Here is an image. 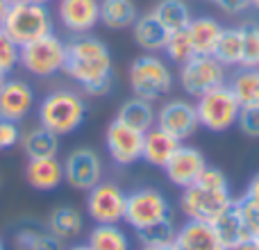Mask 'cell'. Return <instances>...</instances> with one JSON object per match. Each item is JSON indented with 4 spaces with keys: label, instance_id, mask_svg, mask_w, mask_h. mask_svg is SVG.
Returning <instances> with one entry per match:
<instances>
[{
    "label": "cell",
    "instance_id": "cell-1",
    "mask_svg": "<svg viewBox=\"0 0 259 250\" xmlns=\"http://www.w3.org/2000/svg\"><path fill=\"white\" fill-rule=\"evenodd\" d=\"M64 73L75 80L87 96H107L114 82V59L107 44L98 36L77 34V39L66 44Z\"/></svg>",
    "mask_w": 259,
    "mask_h": 250
},
{
    "label": "cell",
    "instance_id": "cell-2",
    "mask_svg": "<svg viewBox=\"0 0 259 250\" xmlns=\"http://www.w3.org/2000/svg\"><path fill=\"white\" fill-rule=\"evenodd\" d=\"M36 116L41 128L55 132L57 137H66L82 128L87 118V103L77 91L57 89L44 96L36 107Z\"/></svg>",
    "mask_w": 259,
    "mask_h": 250
},
{
    "label": "cell",
    "instance_id": "cell-3",
    "mask_svg": "<svg viewBox=\"0 0 259 250\" xmlns=\"http://www.w3.org/2000/svg\"><path fill=\"white\" fill-rule=\"evenodd\" d=\"M3 30L18 46H25L30 41H36L41 36L55 32L53 14H50L48 5L30 3V0L21 5H12L3 21Z\"/></svg>",
    "mask_w": 259,
    "mask_h": 250
},
{
    "label": "cell",
    "instance_id": "cell-4",
    "mask_svg": "<svg viewBox=\"0 0 259 250\" xmlns=\"http://www.w3.org/2000/svg\"><path fill=\"white\" fill-rule=\"evenodd\" d=\"M130 89L137 98L159 100L173 89V73L168 64L155 53H146L137 57L130 66Z\"/></svg>",
    "mask_w": 259,
    "mask_h": 250
},
{
    "label": "cell",
    "instance_id": "cell-5",
    "mask_svg": "<svg viewBox=\"0 0 259 250\" xmlns=\"http://www.w3.org/2000/svg\"><path fill=\"white\" fill-rule=\"evenodd\" d=\"M64 64H66V41L59 39L55 32L21 46L18 66L34 77H53L57 73H64Z\"/></svg>",
    "mask_w": 259,
    "mask_h": 250
},
{
    "label": "cell",
    "instance_id": "cell-6",
    "mask_svg": "<svg viewBox=\"0 0 259 250\" xmlns=\"http://www.w3.org/2000/svg\"><path fill=\"white\" fill-rule=\"evenodd\" d=\"M198 121L200 128L209 130V132H225V130L234 128L241 112V103L234 96V91L230 89V85H219L214 89H209L207 94H202L196 103Z\"/></svg>",
    "mask_w": 259,
    "mask_h": 250
},
{
    "label": "cell",
    "instance_id": "cell-7",
    "mask_svg": "<svg viewBox=\"0 0 259 250\" xmlns=\"http://www.w3.org/2000/svg\"><path fill=\"white\" fill-rule=\"evenodd\" d=\"M232 202L234 198L230 191H214V189H205L200 184H191V187L182 189L180 210L189 221L214 223L223 212L232 207Z\"/></svg>",
    "mask_w": 259,
    "mask_h": 250
},
{
    "label": "cell",
    "instance_id": "cell-8",
    "mask_svg": "<svg viewBox=\"0 0 259 250\" xmlns=\"http://www.w3.org/2000/svg\"><path fill=\"white\" fill-rule=\"evenodd\" d=\"M178 77L184 94L200 98L202 94L225 82V66L214 55H193L189 62L180 66Z\"/></svg>",
    "mask_w": 259,
    "mask_h": 250
},
{
    "label": "cell",
    "instance_id": "cell-9",
    "mask_svg": "<svg viewBox=\"0 0 259 250\" xmlns=\"http://www.w3.org/2000/svg\"><path fill=\"white\" fill-rule=\"evenodd\" d=\"M127 193L116 182L100 180L87 191V214L94 223H121L125 219Z\"/></svg>",
    "mask_w": 259,
    "mask_h": 250
},
{
    "label": "cell",
    "instance_id": "cell-10",
    "mask_svg": "<svg viewBox=\"0 0 259 250\" xmlns=\"http://www.w3.org/2000/svg\"><path fill=\"white\" fill-rule=\"evenodd\" d=\"M62 164L64 182L75 191H89L103 180V159L94 148H75Z\"/></svg>",
    "mask_w": 259,
    "mask_h": 250
},
{
    "label": "cell",
    "instance_id": "cell-11",
    "mask_svg": "<svg viewBox=\"0 0 259 250\" xmlns=\"http://www.w3.org/2000/svg\"><path fill=\"white\" fill-rule=\"evenodd\" d=\"M170 216V205L166 200V196L157 189H137V191L127 193L125 202V223L132 225L134 230L146 228V225L155 223Z\"/></svg>",
    "mask_w": 259,
    "mask_h": 250
},
{
    "label": "cell",
    "instance_id": "cell-12",
    "mask_svg": "<svg viewBox=\"0 0 259 250\" xmlns=\"http://www.w3.org/2000/svg\"><path fill=\"white\" fill-rule=\"evenodd\" d=\"M105 146H107V152L114 164L132 166L143 155V132L114 118L105 130Z\"/></svg>",
    "mask_w": 259,
    "mask_h": 250
},
{
    "label": "cell",
    "instance_id": "cell-13",
    "mask_svg": "<svg viewBox=\"0 0 259 250\" xmlns=\"http://www.w3.org/2000/svg\"><path fill=\"white\" fill-rule=\"evenodd\" d=\"M155 125L161 128L164 132L173 134L180 141H184V139L196 134V130L200 128V121H198L196 105L182 98H173L161 105V109L157 112Z\"/></svg>",
    "mask_w": 259,
    "mask_h": 250
},
{
    "label": "cell",
    "instance_id": "cell-14",
    "mask_svg": "<svg viewBox=\"0 0 259 250\" xmlns=\"http://www.w3.org/2000/svg\"><path fill=\"white\" fill-rule=\"evenodd\" d=\"M205 166H207L205 155H202L198 148L184 146L182 143V146L173 152V157L164 164V173L170 184H175V187H180V189H187L198 182V178H200V173L205 171Z\"/></svg>",
    "mask_w": 259,
    "mask_h": 250
},
{
    "label": "cell",
    "instance_id": "cell-15",
    "mask_svg": "<svg viewBox=\"0 0 259 250\" xmlns=\"http://www.w3.org/2000/svg\"><path fill=\"white\" fill-rule=\"evenodd\" d=\"M57 18L71 34H89L100 23V0H57Z\"/></svg>",
    "mask_w": 259,
    "mask_h": 250
},
{
    "label": "cell",
    "instance_id": "cell-16",
    "mask_svg": "<svg viewBox=\"0 0 259 250\" xmlns=\"http://www.w3.org/2000/svg\"><path fill=\"white\" fill-rule=\"evenodd\" d=\"M34 109V89L21 77H7L0 87V116L21 123Z\"/></svg>",
    "mask_w": 259,
    "mask_h": 250
},
{
    "label": "cell",
    "instance_id": "cell-17",
    "mask_svg": "<svg viewBox=\"0 0 259 250\" xmlns=\"http://www.w3.org/2000/svg\"><path fill=\"white\" fill-rule=\"evenodd\" d=\"M175 250H225L214 225L202 221H189L178 230L173 241Z\"/></svg>",
    "mask_w": 259,
    "mask_h": 250
},
{
    "label": "cell",
    "instance_id": "cell-18",
    "mask_svg": "<svg viewBox=\"0 0 259 250\" xmlns=\"http://www.w3.org/2000/svg\"><path fill=\"white\" fill-rule=\"evenodd\" d=\"M25 182L34 191H55L64 184V164L57 157H41L27 159L25 164Z\"/></svg>",
    "mask_w": 259,
    "mask_h": 250
},
{
    "label": "cell",
    "instance_id": "cell-19",
    "mask_svg": "<svg viewBox=\"0 0 259 250\" xmlns=\"http://www.w3.org/2000/svg\"><path fill=\"white\" fill-rule=\"evenodd\" d=\"M182 146L180 139H175L173 134L164 132L161 128H150L148 132H143V155L141 159L148 161L150 166L164 169V164L173 157V152Z\"/></svg>",
    "mask_w": 259,
    "mask_h": 250
},
{
    "label": "cell",
    "instance_id": "cell-20",
    "mask_svg": "<svg viewBox=\"0 0 259 250\" xmlns=\"http://www.w3.org/2000/svg\"><path fill=\"white\" fill-rule=\"evenodd\" d=\"M132 36L137 41V46L146 53H161L166 46V39H168V30L157 21V16L152 12L141 14L137 16L132 25Z\"/></svg>",
    "mask_w": 259,
    "mask_h": 250
},
{
    "label": "cell",
    "instance_id": "cell-21",
    "mask_svg": "<svg viewBox=\"0 0 259 250\" xmlns=\"http://www.w3.org/2000/svg\"><path fill=\"white\" fill-rule=\"evenodd\" d=\"M46 230L62 241H73L84 230V216L71 205L55 207L46 219Z\"/></svg>",
    "mask_w": 259,
    "mask_h": 250
},
{
    "label": "cell",
    "instance_id": "cell-22",
    "mask_svg": "<svg viewBox=\"0 0 259 250\" xmlns=\"http://www.w3.org/2000/svg\"><path fill=\"white\" fill-rule=\"evenodd\" d=\"M21 150L27 159H41V157H57L59 152V137L46 128H32L27 132H21L18 141Z\"/></svg>",
    "mask_w": 259,
    "mask_h": 250
},
{
    "label": "cell",
    "instance_id": "cell-23",
    "mask_svg": "<svg viewBox=\"0 0 259 250\" xmlns=\"http://www.w3.org/2000/svg\"><path fill=\"white\" fill-rule=\"evenodd\" d=\"M187 30H189V34H191L196 55H214L219 36H221V32H223V25H221L216 18H211V16L191 18Z\"/></svg>",
    "mask_w": 259,
    "mask_h": 250
},
{
    "label": "cell",
    "instance_id": "cell-24",
    "mask_svg": "<svg viewBox=\"0 0 259 250\" xmlns=\"http://www.w3.org/2000/svg\"><path fill=\"white\" fill-rule=\"evenodd\" d=\"M137 16L134 0H100V23L107 30H127L134 25Z\"/></svg>",
    "mask_w": 259,
    "mask_h": 250
},
{
    "label": "cell",
    "instance_id": "cell-25",
    "mask_svg": "<svg viewBox=\"0 0 259 250\" xmlns=\"http://www.w3.org/2000/svg\"><path fill=\"white\" fill-rule=\"evenodd\" d=\"M118 121L127 123L130 128L139 130V132H148L150 128H155V121H157V112L152 107L150 100H143V98H130L125 103L118 107V114H116Z\"/></svg>",
    "mask_w": 259,
    "mask_h": 250
},
{
    "label": "cell",
    "instance_id": "cell-26",
    "mask_svg": "<svg viewBox=\"0 0 259 250\" xmlns=\"http://www.w3.org/2000/svg\"><path fill=\"white\" fill-rule=\"evenodd\" d=\"M211 225H214L216 234H219V239L225 246V250H232L239 241L250 237V232L246 230V223H243V219H241V214H239L234 202H232V207H230L228 212H223Z\"/></svg>",
    "mask_w": 259,
    "mask_h": 250
},
{
    "label": "cell",
    "instance_id": "cell-27",
    "mask_svg": "<svg viewBox=\"0 0 259 250\" xmlns=\"http://www.w3.org/2000/svg\"><path fill=\"white\" fill-rule=\"evenodd\" d=\"M87 243L91 250H130V237L118 223H96Z\"/></svg>",
    "mask_w": 259,
    "mask_h": 250
},
{
    "label": "cell",
    "instance_id": "cell-28",
    "mask_svg": "<svg viewBox=\"0 0 259 250\" xmlns=\"http://www.w3.org/2000/svg\"><path fill=\"white\" fill-rule=\"evenodd\" d=\"M152 14L157 16V21L166 27L168 32L184 30L191 23V9L184 0H159L152 7Z\"/></svg>",
    "mask_w": 259,
    "mask_h": 250
},
{
    "label": "cell",
    "instance_id": "cell-29",
    "mask_svg": "<svg viewBox=\"0 0 259 250\" xmlns=\"http://www.w3.org/2000/svg\"><path fill=\"white\" fill-rule=\"evenodd\" d=\"M243 53V34L241 27H223L219 36V44L214 48V57L223 64L225 68L239 66Z\"/></svg>",
    "mask_w": 259,
    "mask_h": 250
},
{
    "label": "cell",
    "instance_id": "cell-30",
    "mask_svg": "<svg viewBox=\"0 0 259 250\" xmlns=\"http://www.w3.org/2000/svg\"><path fill=\"white\" fill-rule=\"evenodd\" d=\"M134 232H137V239L141 241V246H173L178 228H175L173 219L166 216V219L155 221V223L139 228Z\"/></svg>",
    "mask_w": 259,
    "mask_h": 250
},
{
    "label": "cell",
    "instance_id": "cell-31",
    "mask_svg": "<svg viewBox=\"0 0 259 250\" xmlns=\"http://www.w3.org/2000/svg\"><path fill=\"white\" fill-rule=\"evenodd\" d=\"M230 89L239 98L241 107L259 105V68H241L230 82Z\"/></svg>",
    "mask_w": 259,
    "mask_h": 250
},
{
    "label": "cell",
    "instance_id": "cell-32",
    "mask_svg": "<svg viewBox=\"0 0 259 250\" xmlns=\"http://www.w3.org/2000/svg\"><path fill=\"white\" fill-rule=\"evenodd\" d=\"M161 53H164L170 62L180 64V66H182L184 62H189V59L196 55V50H193V41H191V34H189L187 27H184V30L168 32V39H166V46Z\"/></svg>",
    "mask_w": 259,
    "mask_h": 250
},
{
    "label": "cell",
    "instance_id": "cell-33",
    "mask_svg": "<svg viewBox=\"0 0 259 250\" xmlns=\"http://www.w3.org/2000/svg\"><path fill=\"white\" fill-rule=\"evenodd\" d=\"M243 34V53H241V68H259V25L248 23L241 25Z\"/></svg>",
    "mask_w": 259,
    "mask_h": 250
},
{
    "label": "cell",
    "instance_id": "cell-34",
    "mask_svg": "<svg viewBox=\"0 0 259 250\" xmlns=\"http://www.w3.org/2000/svg\"><path fill=\"white\" fill-rule=\"evenodd\" d=\"M18 59H21V46L0 27V71L9 75L18 66Z\"/></svg>",
    "mask_w": 259,
    "mask_h": 250
},
{
    "label": "cell",
    "instance_id": "cell-35",
    "mask_svg": "<svg viewBox=\"0 0 259 250\" xmlns=\"http://www.w3.org/2000/svg\"><path fill=\"white\" fill-rule=\"evenodd\" d=\"M237 125L246 137L259 139V105H246V107H241Z\"/></svg>",
    "mask_w": 259,
    "mask_h": 250
},
{
    "label": "cell",
    "instance_id": "cell-36",
    "mask_svg": "<svg viewBox=\"0 0 259 250\" xmlns=\"http://www.w3.org/2000/svg\"><path fill=\"white\" fill-rule=\"evenodd\" d=\"M196 184H200V187H205V189H214V191H230L228 175L221 169H216V166H205V171L200 173Z\"/></svg>",
    "mask_w": 259,
    "mask_h": 250
},
{
    "label": "cell",
    "instance_id": "cell-37",
    "mask_svg": "<svg viewBox=\"0 0 259 250\" xmlns=\"http://www.w3.org/2000/svg\"><path fill=\"white\" fill-rule=\"evenodd\" d=\"M234 205H237L239 214H241L243 223H246V230L252 234V237H257L259 234V207L252 205L248 198H234Z\"/></svg>",
    "mask_w": 259,
    "mask_h": 250
},
{
    "label": "cell",
    "instance_id": "cell-38",
    "mask_svg": "<svg viewBox=\"0 0 259 250\" xmlns=\"http://www.w3.org/2000/svg\"><path fill=\"white\" fill-rule=\"evenodd\" d=\"M18 141H21V128H18V123L0 116V152L12 150L14 146H18Z\"/></svg>",
    "mask_w": 259,
    "mask_h": 250
},
{
    "label": "cell",
    "instance_id": "cell-39",
    "mask_svg": "<svg viewBox=\"0 0 259 250\" xmlns=\"http://www.w3.org/2000/svg\"><path fill=\"white\" fill-rule=\"evenodd\" d=\"M41 230L36 228H21L14 234V248L16 250H34V243L39 239Z\"/></svg>",
    "mask_w": 259,
    "mask_h": 250
},
{
    "label": "cell",
    "instance_id": "cell-40",
    "mask_svg": "<svg viewBox=\"0 0 259 250\" xmlns=\"http://www.w3.org/2000/svg\"><path fill=\"white\" fill-rule=\"evenodd\" d=\"M209 3H214L228 16H239V14H243L250 7V0H209Z\"/></svg>",
    "mask_w": 259,
    "mask_h": 250
},
{
    "label": "cell",
    "instance_id": "cell-41",
    "mask_svg": "<svg viewBox=\"0 0 259 250\" xmlns=\"http://www.w3.org/2000/svg\"><path fill=\"white\" fill-rule=\"evenodd\" d=\"M34 250H64V241L62 239H57L55 234H50L48 230H41V234H39V239H36V243H34Z\"/></svg>",
    "mask_w": 259,
    "mask_h": 250
},
{
    "label": "cell",
    "instance_id": "cell-42",
    "mask_svg": "<svg viewBox=\"0 0 259 250\" xmlns=\"http://www.w3.org/2000/svg\"><path fill=\"white\" fill-rule=\"evenodd\" d=\"M243 198H248L252 205L259 207V173L250 180V184H248V189H246V193H243Z\"/></svg>",
    "mask_w": 259,
    "mask_h": 250
},
{
    "label": "cell",
    "instance_id": "cell-43",
    "mask_svg": "<svg viewBox=\"0 0 259 250\" xmlns=\"http://www.w3.org/2000/svg\"><path fill=\"white\" fill-rule=\"evenodd\" d=\"M232 250H259V239L250 234V237H246L243 241H239Z\"/></svg>",
    "mask_w": 259,
    "mask_h": 250
},
{
    "label": "cell",
    "instance_id": "cell-44",
    "mask_svg": "<svg viewBox=\"0 0 259 250\" xmlns=\"http://www.w3.org/2000/svg\"><path fill=\"white\" fill-rule=\"evenodd\" d=\"M7 9H9L7 0H0V27H3V21H5V16H7Z\"/></svg>",
    "mask_w": 259,
    "mask_h": 250
},
{
    "label": "cell",
    "instance_id": "cell-45",
    "mask_svg": "<svg viewBox=\"0 0 259 250\" xmlns=\"http://www.w3.org/2000/svg\"><path fill=\"white\" fill-rule=\"evenodd\" d=\"M141 250H175L173 246H143Z\"/></svg>",
    "mask_w": 259,
    "mask_h": 250
},
{
    "label": "cell",
    "instance_id": "cell-46",
    "mask_svg": "<svg viewBox=\"0 0 259 250\" xmlns=\"http://www.w3.org/2000/svg\"><path fill=\"white\" fill-rule=\"evenodd\" d=\"M64 250H91V248H89V243H75V246L64 248Z\"/></svg>",
    "mask_w": 259,
    "mask_h": 250
},
{
    "label": "cell",
    "instance_id": "cell-47",
    "mask_svg": "<svg viewBox=\"0 0 259 250\" xmlns=\"http://www.w3.org/2000/svg\"><path fill=\"white\" fill-rule=\"evenodd\" d=\"M21 3H27V0H7L9 7H12V5H21Z\"/></svg>",
    "mask_w": 259,
    "mask_h": 250
},
{
    "label": "cell",
    "instance_id": "cell-48",
    "mask_svg": "<svg viewBox=\"0 0 259 250\" xmlns=\"http://www.w3.org/2000/svg\"><path fill=\"white\" fill-rule=\"evenodd\" d=\"M5 80H7V73H5V71H0V87L5 85Z\"/></svg>",
    "mask_w": 259,
    "mask_h": 250
},
{
    "label": "cell",
    "instance_id": "cell-49",
    "mask_svg": "<svg viewBox=\"0 0 259 250\" xmlns=\"http://www.w3.org/2000/svg\"><path fill=\"white\" fill-rule=\"evenodd\" d=\"M30 3H39V5H48V3H53V0H30Z\"/></svg>",
    "mask_w": 259,
    "mask_h": 250
},
{
    "label": "cell",
    "instance_id": "cell-50",
    "mask_svg": "<svg viewBox=\"0 0 259 250\" xmlns=\"http://www.w3.org/2000/svg\"><path fill=\"white\" fill-rule=\"evenodd\" d=\"M250 7H255L257 12H259V0H250Z\"/></svg>",
    "mask_w": 259,
    "mask_h": 250
},
{
    "label": "cell",
    "instance_id": "cell-51",
    "mask_svg": "<svg viewBox=\"0 0 259 250\" xmlns=\"http://www.w3.org/2000/svg\"><path fill=\"white\" fill-rule=\"evenodd\" d=\"M0 250H7V248H5V241H3V239H0Z\"/></svg>",
    "mask_w": 259,
    "mask_h": 250
},
{
    "label": "cell",
    "instance_id": "cell-52",
    "mask_svg": "<svg viewBox=\"0 0 259 250\" xmlns=\"http://www.w3.org/2000/svg\"><path fill=\"white\" fill-rule=\"evenodd\" d=\"M0 184H3V180H0Z\"/></svg>",
    "mask_w": 259,
    "mask_h": 250
},
{
    "label": "cell",
    "instance_id": "cell-53",
    "mask_svg": "<svg viewBox=\"0 0 259 250\" xmlns=\"http://www.w3.org/2000/svg\"><path fill=\"white\" fill-rule=\"evenodd\" d=\"M257 239H259V234H257Z\"/></svg>",
    "mask_w": 259,
    "mask_h": 250
}]
</instances>
